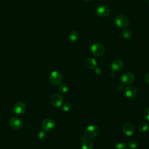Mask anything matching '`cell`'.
<instances>
[{"label":"cell","mask_w":149,"mask_h":149,"mask_svg":"<svg viewBox=\"0 0 149 149\" xmlns=\"http://www.w3.org/2000/svg\"><path fill=\"white\" fill-rule=\"evenodd\" d=\"M26 109V107L24 103L22 102H17L13 105V112L17 115H21L24 113Z\"/></svg>","instance_id":"cell-11"},{"label":"cell","mask_w":149,"mask_h":149,"mask_svg":"<svg viewBox=\"0 0 149 149\" xmlns=\"http://www.w3.org/2000/svg\"><path fill=\"white\" fill-rule=\"evenodd\" d=\"M46 132L43 130V131H40L37 134V136L38 137V139H40V140H43L44 139L46 136H47V134L45 133Z\"/></svg>","instance_id":"cell-23"},{"label":"cell","mask_w":149,"mask_h":149,"mask_svg":"<svg viewBox=\"0 0 149 149\" xmlns=\"http://www.w3.org/2000/svg\"><path fill=\"white\" fill-rule=\"evenodd\" d=\"M149 129V125L147 122H144L141 123L138 127V130L141 133H145Z\"/></svg>","instance_id":"cell-17"},{"label":"cell","mask_w":149,"mask_h":149,"mask_svg":"<svg viewBox=\"0 0 149 149\" xmlns=\"http://www.w3.org/2000/svg\"><path fill=\"white\" fill-rule=\"evenodd\" d=\"M68 86L65 83H61L59 84L58 90L62 93H65L68 91Z\"/></svg>","instance_id":"cell-19"},{"label":"cell","mask_w":149,"mask_h":149,"mask_svg":"<svg viewBox=\"0 0 149 149\" xmlns=\"http://www.w3.org/2000/svg\"><path fill=\"white\" fill-rule=\"evenodd\" d=\"M124 66L123 62L120 59H116L113 61L110 65L111 70L112 72H118L119 71H120Z\"/></svg>","instance_id":"cell-8"},{"label":"cell","mask_w":149,"mask_h":149,"mask_svg":"<svg viewBox=\"0 0 149 149\" xmlns=\"http://www.w3.org/2000/svg\"><path fill=\"white\" fill-rule=\"evenodd\" d=\"M134 80V75L131 72H126L123 74L120 77L122 84L129 85L132 83Z\"/></svg>","instance_id":"cell-7"},{"label":"cell","mask_w":149,"mask_h":149,"mask_svg":"<svg viewBox=\"0 0 149 149\" xmlns=\"http://www.w3.org/2000/svg\"><path fill=\"white\" fill-rule=\"evenodd\" d=\"M137 89L136 88L133 86H128L126 87L125 90V94L126 97L129 99H133L137 95Z\"/></svg>","instance_id":"cell-10"},{"label":"cell","mask_w":149,"mask_h":149,"mask_svg":"<svg viewBox=\"0 0 149 149\" xmlns=\"http://www.w3.org/2000/svg\"><path fill=\"white\" fill-rule=\"evenodd\" d=\"M85 1H91V0H85Z\"/></svg>","instance_id":"cell-29"},{"label":"cell","mask_w":149,"mask_h":149,"mask_svg":"<svg viewBox=\"0 0 149 149\" xmlns=\"http://www.w3.org/2000/svg\"><path fill=\"white\" fill-rule=\"evenodd\" d=\"M41 127L43 130L45 132L51 131L55 127V122L52 119H46L42 121L41 123Z\"/></svg>","instance_id":"cell-9"},{"label":"cell","mask_w":149,"mask_h":149,"mask_svg":"<svg viewBox=\"0 0 149 149\" xmlns=\"http://www.w3.org/2000/svg\"><path fill=\"white\" fill-rule=\"evenodd\" d=\"M148 4L149 5V0H148Z\"/></svg>","instance_id":"cell-28"},{"label":"cell","mask_w":149,"mask_h":149,"mask_svg":"<svg viewBox=\"0 0 149 149\" xmlns=\"http://www.w3.org/2000/svg\"><path fill=\"white\" fill-rule=\"evenodd\" d=\"M137 146H138V143L134 140H132L129 141V142L128 143V144H127V147H129L131 149H135L137 147Z\"/></svg>","instance_id":"cell-20"},{"label":"cell","mask_w":149,"mask_h":149,"mask_svg":"<svg viewBox=\"0 0 149 149\" xmlns=\"http://www.w3.org/2000/svg\"><path fill=\"white\" fill-rule=\"evenodd\" d=\"M122 131L125 135L127 136H130L134 133V126L131 123H129V122L125 123L123 126Z\"/></svg>","instance_id":"cell-13"},{"label":"cell","mask_w":149,"mask_h":149,"mask_svg":"<svg viewBox=\"0 0 149 149\" xmlns=\"http://www.w3.org/2000/svg\"><path fill=\"white\" fill-rule=\"evenodd\" d=\"M50 101L52 105L55 107H59L62 106L63 101L62 96L58 93L53 94L50 98Z\"/></svg>","instance_id":"cell-6"},{"label":"cell","mask_w":149,"mask_h":149,"mask_svg":"<svg viewBox=\"0 0 149 149\" xmlns=\"http://www.w3.org/2000/svg\"><path fill=\"white\" fill-rule=\"evenodd\" d=\"M95 69V73L99 74H101L102 73V69L100 68H98V67H96L94 68Z\"/></svg>","instance_id":"cell-25"},{"label":"cell","mask_w":149,"mask_h":149,"mask_svg":"<svg viewBox=\"0 0 149 149\" xmlns=\"http://www.w3.org/2000/svg\"><path fill=\"white\" fill-rule=\"evenodd\" d=\"M84 65L88 69H93L97 67V61L93 58H88L84 60Z\"/></svg>","instance_id":"cell-14"},{"label":"cell","mask_w":149,"mask_h":149,"mask_svg":"<svg viewBox=\"0 0 149 149\" xmlns=\"http://www.w3.org/2000/svg\"><path fill=\"white\" fill-rule=\"evenodd\" d=\"M101 1H107V0H101Z\"/></svg>","instance_id":"cell-30"},{"label":"cell","mask_w":149,"mask_h":149,"mask_svg":"<svg viewBox=\"0 0 149 149\" xmlns=\"http://www.w3.org/2000/svg\"><path fill=\"white\" fill-rule=\"evenodd\" d=\"M115 149H127V146L124 143H119L116 144Z\"/></svg>","instance_id":"cell-22"},{"label":"cell","mask_w":149,"mask_h":149,"mask_svg":"<svg viewBox=\"0 0 149 149\" xmlns=\"http://www.w3.org/2000/svg\"><path fill=\"white\" fill-rule=\"evenodd\" d=\"M145 81L147 84L149 85V73L145 75Z\"/></svg>","instance_id":"cell-26"},{"label":"cell","mask_w":149,"mask_h":149,"mask_svg":"<svg viewBox=\"0 0 149 149\" xmlns=\"http://www.w3.org/2000/svg\"><path fill=\"white\" fill-rule=\"evenodd\" d=\"M99 128L97 125H92L87 126L84 130V136L88 139L95 138L98 134Z\"/></svg>","instance_id":"cell-1"},{"label":"cell","mask_w":149,"mask_h":149,"mask_svg":"<svg viewBox=\"0 0 149 149\" xmlns=\"http://www.w3.org/2000/svg\"><path fill=\"white\" fill-rule=\"evenodd\" d=\"M110 13V9L109 8L103 5H100L98 6L95 9V14L101 17H107L109 15Z\"/></svg>","instance_id":"cell-5"},{"label":"cell","mask_w":149,"mask_h":149,"mask_svg":"<svg viewBox=\"0 0 149 149\" xmlns=\"http://www.w3.org/2000/svg\"><path fill=\"white\" fill-rule=\"evenodd\" d=\"M10 126L15 129H20L23 126V123L22 120L17 117L14 116L9 119Z\"/></svg>","instance_id":"cell-12"},{"label":"cell","mask_w":149,"mask_h":149,"mask_svg":"<svg viewBox=\"0 0 149 149\" xmlns=\"http://www.w3.org/2000/svg\"><path fill=\"white\" fill-rule=\"evenodd\" d=\"M70 109H71V105L68 102H66L62 105V109L65 112H68L70 111Z\"/></svg>","instance_id":"cell-21"},{"label":"cell","mask_w":149,"mask_h":149,"mask_svg":"<svg viewBox=\"0 0 149 149\" xmlns=\"http://www.w3.org/2000/svg\"><path fill=\"white\" fill-rule=\"evenodd\" d=\"M122 37L126 40L130 39L132 36V33L131 30L127 28H124L122 31Z\"/></svg>","instance_id":"cell-16"},{"label":"cell","mask_w":149,"mask_h":149,"mask_svg":"<svg viewBox=\"0 0 149 149\" xmlns=\"http://www.w3.org/2000/svg\"><path fill=\"white\" fill-rule=\"evenodd\" d=\"M113 22L118 27L124 29L128 26L129 21L125 15H119L115 17Z\"/></svg>","instance_id":"cell-2"},{"label":"cell","mask_w":149,"mask_h":149,"mask_svg":"<svg viewBox=\"0 0 149 149\" xmlns=\"http://www.w3.org/2000/svg\"><path fill=\"white\" fill-rule=\"evenodd\" d=\"M79 35L77 31H73L70 33L69 36V38L72 42H76L79 40Z\"/></svg>","instance_id":"cell-18"},{"label":"cell","mask_w":149,"mask_h":149,"mask_svg":"<svg viewBox=\"0 0 149 149\" xmlns=\"http://www.w3.org/2000/svg\"><path fill=\"white\" fill-rule=\"evenodd\" d=\"M93 144L91 141L88 139H85L82 141L81 149H93Z\"/></svg>","instance_id":"cell-15"},{"label":"cell","mask_w":149,"mask_h":149,"mask_svg":"<svg viewBox=\"0 0 149 149\" xmlns=\"http://www.w3.org/2000/svg\"><path fill=\"white\" fill-rule=\"evenodd\" d=\"M90 51L93 55L97 56H100L105 53V49L101 44L95 42L91 45L90 47Z\"/></svg>","instance_id":"cell-3"},{"label":"cell","mask_w":149,"mask_h":149,"mask_svg":"<svg viewBox=\"0 0 149 149\" xmlns=\"http://www.w3.org/2000/svg\"><path fill=\"white\" fill-rule=\"evenodd\" d=\"M123 88H124V86H123V84H119V85L118 86V89H119V90L122 91V90H123Z\"/></svg>","instance_id":"cell-27"},{"label":"cell","mask_w":149,"mask_h":149,"mask_svg":"<svg viewBox=\"0 0 149 149\" xmlns=\"http://www.w3.org/2000/svg\"><path fill=\"white\" fill-rule=\"evenodd\" d=\"M143 113H144V116L146 118V119L149 121V106H148L144 108Z\"/></svg>","instance_id":"cell-24"},{"label":"cell","mask_w":149,"mask_h":149,"mask_svg":"<svg viewBox=\"0 0 149 149\" xmlns=\"http://www.w3.org/2000/svg\"><path fill=\"white\" fill-rule=\"evenodd\" d=\"M49 80L52 84L54 86H58L60 84L62 81V74L58 71H52L49 75Z\"/></svg>","instance_id":"cell-4"}]
</instances>
